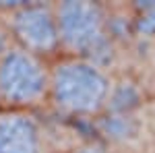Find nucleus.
Listing matches in <instances>:
<instances>
[{"label": "nucleus", "instance_id": "nucleus-1", "mask_svg": "<svg viewBox=\"0 0 155 153\" xmlns=\"http://www.w3.org/2000/svg\"><path fill=\"white\" fill-rule=\"evenodd\" d=\"M112 81L106 66L87 58L56 60L50 66L48 101L66 116H93L110 99Z\"/></svg>", "mask_w": 155, "mask_h": 153}, {"label": "nucleus", "instance_id": "nucleus-4", "mask_svg": "<svg viewBox=\"0 0 155 153\" xmlns=\"http://www.w3.org/2000/svg\"><path fill=\"white\" fill-rule=\"evenodd\" d=\"M6 29L15 46L23 48L44 60L60 52L54 4L21 2L17 8L6 12Z\"/></svg>", "mask_w": 155, "mask_h": 153}, {"label": "nucleus", "instance_id": "nucleus-3", "mask_svg": "<svg viewBox=\"0 0 155 153\" xmlns=\"http://www.w3.org/2000/svg\"><path fill=\"white\" fill-rule=\"evenodd\" d=\"M50 64L19 46L0 54V104L6 110L37 108L48 101Z\"/></svg>", "mask_w": 155, "mask_h": 153}, {"label": "nucleus", "instance_id": "nucleus-5", "mask_svg": "<svg viewBox=\"0 0 155 153\" xmlns=\"http://www.w3.org/2000/svg\"><path fill=\"white\" fill-rule=\"evenodd\" d=\"M0 153H50L44 124L31 112H0Z\"/></svg>", "mask_w": 155, "mask_h": 153}, {"label": "nucleus", "instance_id": "nucleus-2", "mask_svg": "<svg viewBox=\"0 0 155 153\" xmlns=\"http://www.w3.org/2000/svg\"><path fill=\"white\" fill-rule=\"evenodd\" d=\"M60 50L68 56L87 58L104 66L101 54L110 50L107 17L97 2H58L54 4Z\"/></svg>", "mask_w": 155, "mask_h": 153}]
</instances>
